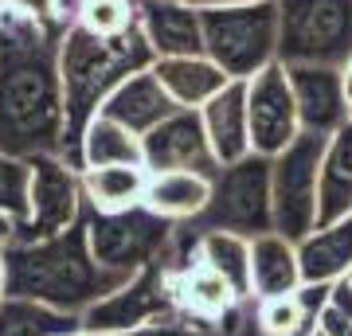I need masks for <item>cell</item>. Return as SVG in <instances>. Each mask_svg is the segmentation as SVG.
Instances as JSON below:
<instances>
[{
    "mask_svg": "<svg viewBox=\"0 0 352 336\" xmlns=\"http://www.w3.org/2000/svg\"><path fill=\"white\" fill-rule=\"evenodd\" d=\"M317 328L325 336H352V313L337 309V305H325L321 317H317Z\"/></svg>",
    "mask_w": 352,
    "mask_h": 336,
    "instance_id": "4dcf8cb0",
    "label": "cell"
},
{
    "mask_svg": "<svg viewBox=\"0 0 352 336\" xmlns=\"http://www.w3.org/2000/svg\"><path fill=\"white\" fill-rule=\"evenodd\" d=\"M204 55L235 82H247L278 63V0L204 8Z\"/></svg>",
    "mask_w": 352,
    "mask_h": 336,
    "instance_id": "277c9868",
    "label": "cell"
},
{
    "mask_svg": "<svg viewBox=\"0 0 352 336\" xmlns=\"http://www.w3.org/2000/svg\"><path fill=\"white\" fill-rule=\"evenodd\" d=\"M329 137L302 133L286 153L270 161V188H274V231L302 243L317 231V192H321V157Z\"/></svg>",
    "mask_w": 352,
    "mask_h": 336,
    "instance_id": "ba28073f",
    "label": "cell"
},
{
    "mask_svg": "<svg viewBox=\"0 0 352 336\" xmlns=\"http://www.w3.org/2000/svg\"><path fill=\"white\" fill-rule=\"evenodd\" d=\"M82 223H87L94 258L118 278H133L141 270L157 266L176 231V223L161 219L145 203L126 208V212H94V208H87Z\"/></svg>",
    "mask_w": 352,
    "mask_h": 336,
    "instance_id": "8992f818",
    "label": "cell"
},
{
    "mask_svg": "<svg viewBox=\"0 0 352 336\" xmlns=\"http://www.w3.org/2000/svg\"><path fill=\"white\" fill-rule=\"evenodd\" d=\"M75 8L78 0H0V12L32 20V24L51 27V32H67L75 24Z\"/></svg>",
    "mask_w": 352,
    "mask_h": 336,
    "instance_id": "f546056e",
    "label": "cell"
},
{
    "mask_svg": "<svg viewBox=\"0 0 352 336\" xmlns=\"http://www.w3.org/2000/svg\"><path fill=\"white\" fill-rule=\"evenodd\" d=\"M352 215V122L329 137L321 157V192H317V227Z\"/></svg>",
    "mask_w": 352,
    "mask_h": 336,
    "instance_id": "7402d4cb",
    "label": "cell"
},
{
    "mask_svg": "<svg viewBox=\"0 0 352 336\" xmlns=\"http://www.w3.org/2000/svg\"><path fill=\"white\" fill-rule=\"evenodd\" d=\"M215 176L208 172H149L145 208L168 223H196L212 203Z\"/></svg>",
    "mask_w": 352,
    "mask_h": 336,
    "instance_id": "ffe728a7",
    "label": "cell"
},
{
    "mask_svg": "<svg viewBox=\"0 0 352 336\" xmlns=\"http://www.w3.org/2000/svg\"><path fill=\"white\" fill-rule=\"evenodd\" d=\"M71 336H192V328H173V324H161V328H138V333H71Z\"/></svg>",
    "mask_w": 352,
    "mask_h": 336,
    "instance_id": "1f68e13d",
    "label": "cell"
},
{
    "mask_svg": "<svg viewBox=\"0 0 352 336\" xmlns=\"http://www.w3.org/2000/svg\"><path fill=\"white\" fill-rule=\"evenodd\" d=\"M75 24L106 39L129 36L138 27V0H78Z\"/></svg>",
    "mask_w": 352,
    "mask_h": 336,
    "instance_id": "83f0119b",
    "label": "cell"
},
{
    "mask_svg": "<svg viewBox=\"0 0 352 336\" xmlns=\"http://www.w3.org/2000/svg\"><path fill=\"white\" fill-rule=\"evenodd\" d=\"M344 90H349V102H352V59H349V67H344Z\"/></svg>",
    "mask_w": 352,
    "mask_h": 336,
    "instance_id": "d590c367",
    "label": "cell"
},
{
    "mask_svg": "<svg viewBox=\"0 0 352 336\" xmlns=\"http://www.w3.org/2000/svg\"><path fill=\"white\" fill-rule=\"evenodd\" d=\"M153 75L161 78V87L168 90V98L180 110H200L235 78H227V71L219 63H212L208 55H176V59H157Z\"/></svg>",
    "mask_w": 352,
    "mask_h": 336,
    "instance_id": "d6986e66",
    "label": "cell"
},
{
    "mask_svg": "<svg viewBox=\"0 0 352 336\" xmlns=\"http://www.w3.org/2000/svg\"><path fill=\"white\" fill-rule=\"evenodd\" d=\"M344 286H349V289H352V270H349V274H344Z\"/></svg>",
    "mask_w": 352,
    "mask_h": 336,
    "instance_id": "8d00e7d4",
    "label": "cell"
},
{
    "mask_svg": "<svg viewBox=\"0 0 352 336\" xmlns=\"http://www.w3.org/2000/svg\"><path fill=\"white\" fill-rule=\"evenodd\" d=\"M138 27L157 59L204 55V8L184 0H138Z\"/></svg>",
    "mask_w": 352,
    "mask_h": 336,
    "instance_id": "5bb4252c",
    "label": "cell"
},
{
    "mask_svg": "<svg viewBox=\"0 0 352 336\" xmlns=\"http://www.w3.org/2000/svg\"><path fill=\"white\" fill-rule=\"evenodd\" d=\"M192 254H196V262L212 266L219 278H227L243 298H251V238L247 235L208 227L192 238Z\"/></svg>",
    "mask_w": 352,
    "mask_h": 336,
    "instance_id": "d4e9b609",
    "label": "cell"
},
{
    "mask_svg": "<svg viewBox=\"0 0 352 336\" xmlns=\"http://www.w3.org/2000/svg\"><path fill=\"white\" fill-rule=\"evenodd\" d=\"M200 231H239L254 238L274 231V188H270V157H243L235 164H223L215 172L212 203L196 219Z\"/></svg>",
    "mask_w": 352,
    "mask_h": 336,
    "instance_id": "52a82bcc",
    "label": "cell"
},
{
    "mask_svg": "<svg viewBox=\"0 0 352 336\" xmlns=\"http://www.w3.org/2000/svg\"><path fill=\"white\" fill-rule=\"evenodd\" d=\"M305 286H333L352 270V215L309 231L298 243Z\"/></svg>",
    "mask_w": 352,
    "mask_h": 336,
    "instance_id": "44dd1931",
    "label": "cell"
},
{
    "mask_svg": "<svg viewBox=\"0 0 352 336\" xmlns=\"http://www.w3.org/2000/svg\"><path fill=\"white\" fill-rule=\"evenodd\" d=\"M87 219V192H82V168L47 153L32 157V196H28V215L20 219L16 243H39L55 238L78 227Z\"/></svg>",
    "mask_w": 352,
    "mask_h": 336,
    "instance_id": "30bf717a",
    "label": "cell"
},
{
    "mask_svg": "<svg viewBox=\"0 0 352 336\" xmlns=\"http://www.w3.org/2000/svg\"><path fill=\"white\" fill-rule=\"evenodd\" d=\"M16 235H20V219H12V215L0 212V250H8L16 243Z\"/></svg>",
    "mask_w": 352,
    "mask_h": 336,
    "instance_id": "d6a6232c",
    "label": "cell"
},
{
    "mask_svg": "<svg viewBox=\"0 0 352 336\" xmlns=\"http://www.w3.org/2000/svg\"><path fill=\"white\" fill-rule=\"evenodd\" d=\"M173 293H176V309L184 321L196 324H212L223 321L235 313V305L243 301V293L227 278H219L212 266L204 262H184L173 266Z\"/></svg>",
    "mask_w": 352,
    "mask_h": 336,
    "instance_id": "9a60e30c",
    "label": "cell"
},
{
    "mask_svg": "<svg viewBox=\"0 0 352 336\" xmlns=\"http://www.w3.org/2000/svg\"><path fill=\"white\" fill-rule=\"evenodd\" d=\"M28 196H32V161L0 149V212L12 215V219H24Z\"/></svg>",
    "mask_w": 352,
    "mask_h": 336,
    "instance_id": "f1b7e54d",
    "label": "cell"
},
{
    "mask_svg": "<svg viewBox=\"0 0 352 336\" xmlns=\"http://www.w3.org/2000/svg\"><path fill=\"white\" fill-rule=\"evenodd\" d=\"M59 36L0 12V149L12 157H63L67 102L59 75Z\"/></svg>",
    "mask_w": 352,
    "mask_h": 336,
    "instance_id": "6da1fadb",
    "label": "cell"
},
{
    "mask_svg": "<svg viewBox=\"0 0 352 336\" xmlns=\"http://www.w3.org/2000/svg\"><path fill=\"white\" fill-rule=\"evenodd\" d=\"M305 286L302 278V258H298V243L278 231L251 238V298H286Z\"/></svg>",
    "mask_w": 352,
    "mask_h": 336,
    "instance_id": "e0dca14e",
    "label": "cell"
},
{
    "mask_svg": "<svg viewBox=\"0 0 352 336\" xmlns=\"http://www.w3.org/2000/svg\"><path fill=\"white\" fill-rule=\"evenodd\" d=\"M204 129L212 141L219 168L251 157V113H247V82H227L208 106H200Z\"/></svg>",
    "mask_w": 352,
    "mask_h": 336,
    "instance_id": "2e32d148",
    "label": "cell"
},
{
    "mask_svg": "<svg viewBox=\"0 0 352 336\" xmlns=\"http://www.w3.org/2000/svg\"><path fill=\"white\" fill-rule=\"evenodd\" d=\"M8 298V262H4V250H0V301Z\"/></svg>",
    "mask_w": 352,
    "mask_h": 336,
    "instance_id": "836d02e7",
    "label": "cell"
},
{
    "mask_svg": "<svg viewBox=\"0 0 352 336\" xmlns=\"http://www.w3.org/2000/svg\"><path fill=\"white\" fill-rule=\"evenodd\" d=\"M176 110H180V106L168 98V90L161 87V78L153 75V67L149 71L129 75L126 82L106 98V106H102L106 117L122 122L126 129H133L138 137H145L149 129H157V125H161L168 113H176Z\"/></svg>",
    "mask_w": 352,
    "mask_h": 336,
    "instance_id": "ac0fdd59",
    "label": "cell"
},
{
    "mask_svg": "<svg viewBox=\"0 0 352 336\" xmlns=\"http://www.w3.org/2000/svg\"><path fill=\"white\" fill-rule=\"evenodd\" d=\"M314 336H325V333H321V328H317V333H314Z\"/></svg>",
    "mask_w": 352,
    "mask_h": 336,
    "instance_id": "74e56055",
    "label": "cell"
},
{
    "mask_svg": "<svg viewBox=\"0 0 352 336\" xmlns=\"http://www.w3.org/2000/svg\"><path fill=\"white\" fill-rule=\"evenodd\" d=\"M145 168L149 172H219L200 110H176L145 137Z\"/></svg>",
    "mask_w": 352,
    "mask_h": 336,
    "instance_id": "7c38bea8",
    "label": "cell"
},
{
    "mask_svg": "<svg viewBox=\"0 0 352 336\" xmlns=\"http://www.w3.org/2000/svg\"><path fill=\"white\" fill-rule=\"evenodd\" d=\"M247 113H251V149L270 161L305 133L286 63H270L266 71L247 78Z\"/></svg>",
    "mask_w": 352,
    "mask_h": 336,
    "instance_id": "8fae6325",
    "label": "cell"
},
{
    "mask_svg": "<svg viewBox=\"0 0 352 336\" xmlns=\"http://www.w3.org/2000/svg\"><path fill=\"white\" fill-rule=\"evenodd\" d=\"M149 188V168L145 164H102V168H82V192L87 208L94 212H126L145 203Z\"/></svg>",
    "mask_w": 352,
    "mask_h": 336,
    "instance_id": "603a6c76",
    "label": "cell"
},
{
    "mask_svg": "<svg viewBox=\"0 0 352 336\" xmlns=\"http://www.w3.org/2000/svg\"><path fill=\"white\" fill-rule=\"evenodd\" d=\"M352 0H278V63L349 67Z\"/></svg>",
    "mask_w": 352,
    "mask_h": 336,
    "instance_id": "5b68a950",
    "label": "cell"
},
{
    "mask_svg": "<svg viewBox=\"0 0 352 336\" xmlns=\"http://www.w3.org/2000/svg\"><path fill=\"white\" fill-rule=\"evenodd\" d=\"M71 333H82L78 313L51 309L43 301L16 298V293L0 301V336H71Z\"/></svg>",
    "mask_w": 352,
    "mask_h": 336,
    "instance_id": "484cf974",
    "label": "cell"
},
{
    "mask_svg": "<svg viewBox=\"0 0 352 336\" xmlns=\"http://www.w3.org/2000/svg\"><path fill=\"white\" fill-rule=\"evenodd\" d=\"M184 4H196V8H215V4H243V0H184Z\"/></svg>",
    "mask_w": 352,
    "mask_h": 336,
    "instance_id": "e575fe53",
    "label": "cell"
},
{
    "mask_svg": "<svg viewBox=\"0 0 352 336\" xmlns=\"http://www.w3.org/2000/svg\"><path fill=\"white\" fill-rule=\"evenodd\" d=\"M4 262H8V293L43 301L63 313H78V317L129 282V278L110 274L94 258L87 223L55 238H39V243H12L4 250Z\"/></svg>",
    "mask_w": 352,
    "mask_h": 336,
    "instance_id": "3957f363",
    "label": "cell"
},
{
    "mask_svg": "<svg viewBox=\"0 0 352 336\" xmlns=\"http://www.w3.org/2000/svg\"><path fill=\"white\" fill-rule=\"evenodd\" d=\"M258 333L263 336H314L317 313H309L302 293L266 298V301H258Z\"/></svg>",
    "mask_w": 352,
    "mask_h": 336,
    "instance_id": "4316f807",
    "label": "cell"
},
{
    "mask_svg": "<svg viewBox=\"0 0 352 336\" xmlns=\"http://www.w3.org/2000/svg\"><path fill=\"white\" fill-rule=\"evenodd\" d=\"M192 328L180 324V309H176L173 293V266H149L118 286L110 298H102L98 305H90L82 313V328L90 333H138V328Z\"/></svg>",
    "mask_w": 352,
    "mask_h": 336,
    "instance_id": "9c48e42d",
    "label": "cell"
},
{
    "mask_svg": "<svg viewBox=\"0 0 352 336\" xmlns=\"http://www.w3.org/2000/svg\"><path fill=\"white\" fill-rule=\"evenodd\" d=\"M153 55L149 39L133 27L129 36L106 39L87 32L82 24H71L59 36V75H63V102H67V133H63V157L78 168V141L94 117L102 113L106 98L122 87L129 75L149 71Z\"/></svg>",
    "mask_w": 352,
    "mask_h": 336,
    "instance_id": "7a4b0ae2",
    "label": "cell"
},
{
    "mask_svg": "<svg viewBox=\"0 0 352 336\" xmlns=\"http://www.w3.org/2000/svg\"><path fill=\"white\" fill-rule=\"evenodd\" d=\"M294 82V98L302 113L305 133L333 137L344 122H352V102L344 90V71L340 67H286Z\"/></svg>",
    "mask_w": 352,
    "mask_h": 336,
    "instance_id": "4fadbf2b",
    "label": "cell"
},
{
    "mask_svg": "<svg viewBox=\"0 0 352 336\" xmlns=\"http://www.w3.org/2000/svg\"><path fill=\"white\" fill-rule=\"evenodd\" d=\"M102 164H145L141 137L106 113H98L78 141V168H102Z\"/></svg>",
    "mask_w": 352,
    "mask_h": 336,
    "instance_id": "cb8c5ba5",
    "label": "cell"
}]
</instances>
